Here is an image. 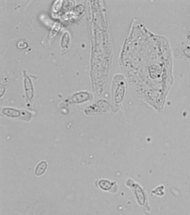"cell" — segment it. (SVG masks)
<instances>
[{"instance_id": "277c9868", "label": "cell", "mask_w": 190, "mask_h": 215, "mask_svg": "<svg viewBox=\"0 0 190 215\" xmlns=\"http://www.w3.org/2000/svg\"><path fill=\"white\" fill-rule=\"evenodd\" d=\"M2 113L7 117H12V118L19 117L21 115V113L19 110L12 109V108H6L3 109Z\"/></svg>"}, {"instance_id": "9c48e42d", "label": "cell", "mask_w": 190, "mask_h": 215, "mask_svg": "<svg viewBox=\"0 0 190 215\" xmlns=\"http://www.w3.org/2000/svg\"><path fill=\"white\" fill-rule=\"evenodd\" d=\"M17 46L20 49H25L27 47V44L24 41H20L18 43Z\"/></svg>"}, {"instance_id": "6da1fadb", "label": "cell", "mask_w": 190, "mask_h": 215, "mask_svg": "<svg viewBox=\"0 0 190 215\" xmlns=\"http://www.w3.org/2000/svg\"><path fill=\"white\" fill-rule=\"evenodd\" d=\"M123 79V77H119L114 81L112 91L113 99L116 103L122 101L126 92V83Z\"/></svg>"}, {"instance_id": "ba28073f", "label": "cell", "mask_w": 190, "mask_h": 215, "mask_svg": "<svg viewBox=\"0 0 190 215\" xmlns=\"http://www.w3.org/2000/svg\"><path fill=\"white\" fill-rule=\"evenodd\" d=\"M99 185L100 188L104 190H108L112 187V184L108 181L106 180H102L99 182Z\"/></svg>"}, {"instance_id": "52a82bcc", "label": "cell", "mask_w": 190, "mask_h": 215, "mask_svg": "<svg viewBox=\"0 0 190 215\" xmlns=\"http://www.w3.org/2000/svg\"><path fill=\"white\" fill-rule=\"evenodd\" d=\"M98 105L99 109L103 112H106L109 108L108 103L105 100H100L98 103Z\"/></svg>"}, {"instance_id": "8992f818", "label": "cell", "mask_w": 190, "mask_h": 215, "mask_svg": "<svg viewBox=\"0 0 190 215\" xmlns=\"http://www.w3.org/2000/svg\"><path fill=\"white\" fill-rule=\"evenodd\" d=\"M69 40H70V37H69V34L68 32H65L64 34L63 37H62L61 47L63 48L66 47L69 44Z\"/></svg>"}, {"instance_id": "3957f363", "label": "cell", "mask_w": 190, "mask_h": 215, "mask_svg": "<svg viewBox=\"0 0 190 215\" xmlns=\"http://www.w3.org/2000/svg\"><path fill=\"white\" fill-rule=\"evenodd\" d=\"M90 98V95L87 92H80L75 94L72 96L71 100L74 103H82L83 102L87 101Z\"/></svg>"}, {"instance_id": "7a4b0ae2", "label": "cell", "mask_w": 190, "mask_h": 215, "mask_svg": "<svg viewBox=\"0 0 190 215\" xmlns=\"http://www.w3.org/2000/svg\"><path fill=\"white\" fill-rule=\"evenodd\" d=\"M24 86L27 98L28 99L31 100L34 96V89L31 81L27 76H25L24 78Z\"/></svg>"}, {"instance_id": "5b68a950", "label": "cell", "mask_w": 190, "mask_h": 215, "mask_svg": "<svg viewBox=\"0 0 190 215\" xmlns=\"http://www.w3.org/2000/svg\"><path fill=\"white\" fill-rule=\"evenodd\" d=\"M47 166H48V164L46 161H43L42 162H40L39 164L37 165V167L35 169V174L37 176L42 175L44 173H45Z\"/></svg>"}]
</instances>
